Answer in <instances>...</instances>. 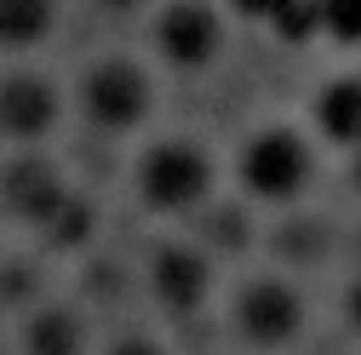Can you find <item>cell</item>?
Wrapping results in <instances>:
<instances>
[{
    "label": "cell",
    "mask_w": 361,
    "mask_h": 355,
    "mask_svg": "<svg viewBox=\"0 0 361 355\" xmlns=\"http://www.w3.org/2000/svg\"><path fill=\"white\" fill-rule=\"evenodd\" d=\"M230 6H235L241 18H258V23H269V12H276L281 0H230Z\"/></svg>",
    "instance_id": "d6986e66"
},
{
    "label": "cell",
    "mask_w": 361,
    "mask_h": 355,
    "mask_svg": "<svg viewBox=\"0 0 361 355\" xmlns=\"http://www.w3.org/2000/svg\"><path fill=\"white\" fill-rule=\"evenodd\" d=\"M63 201H69V184H63V172L47 155H12L0 166V206L12 218H23V224L47 230Z\"/></svg>",
    "instance_id": "52a82bcc"
},
{
    "label": "cell",
    "mask_w": 361,
    "mask_h": 355,
    "mask_svg": "<svg viewBox=\"0 0 361 355\" xmlns=\"http://www.w3.org/2000/svg\"><path fill=\"white\" fill-rule=\"evenodd\" d=\"M155 52L172 69H207L224 52V18L207 0H172L155 18Z\"/></svg>",
    "instance_id": "5b68a950"
},
{
    "label": "cell",
    "mask_w": 361,
    "mask_h": 355,
    "mask_svg": "<svg viewBox=\"0 0 361 355\" xmlns=\"http://www.w3.org/2000/svg\"><path fill=\"white\" fill-rule=\"evenodd\" d=\"M23 355H86V327L75 309L52 304V309H35L29 327H23Z\"/></svg>",
    "instance_id": "30bf717a"
},
{
    "label": "cell",
    "mask_w": 361,
    "mask_h": 355,
    "mask_svg": "<svg viewBox=\"0 0 361 355\" xmlns=\"http://www.w3.org/2000/svg\"><path fill=\"white\" fill-rule=\"evenodd\" d=\"M58 23V0H0V46L29 52L52 35Z\"/></svg>",
    "instance_id": "8fae6325"
},
{
    "label": "cell",
    "mask_w": 361,
    "mask_h": 355,
    "mask_svg": "<svg viewBox=\"0 0 361 355\" xmlns=\"http://www.w3.org/2000/svg\"><path fill=\"white\" fill-rule=\"evenodd\" d=\"M344 321H350V332H361V275L344 287Z\"/></svg>",
    "instance_id": "ac0fdd59"
},
{
    "label": "cell",
    "mask_w": 361,
    "mask_h": 355,
    "mask_svg": "<svg viewBox=\"0 0 361 355\" xmlns=\"http://www.w3.org/2000/svg\"><path fill=\"white\" fill-rule=\"evenodd\" d=\"M104 6H115V12H126V6H144V0H104Z\"/></svg>",
    "instance_id": "44dd1931"
},
{
    "label": "cell",
    "mask_w": 361,
    "mask_h": 355,
    "mask_svg": "<svg viewBox=\"0 0 361 355\" xmlns=\"http://www.w3.org/2000/svg\"><path fill=\"white\" fill-rule=\"evenodd\" d=\"M58 126V86L47 75H6L0 80V132L18 144H40Z\"/></svg>",
    "instance_id": "ba28073f"
},
{
    "label": "cell",
    "mask_w": 361,
    "mask_h": 355,
    "mask_svg": "<svg viewBox=\"0 0 361 355\" xmlns=\"http://www.w3.org/2000/svg\"><path fill=\"white\" fill-rule=\"evenodd\" d=\"M350 172H355V189H361V149H355V166H350Z\"/></svg>",
    "instance_id": "7402d4cb"
},
{
    "label": "cell",
    "mask_w": 361,
    "mask_h": 355,
    "mask_svg": "<svg viewBox=\"0 0 361 355\" xmlns=\"http://www.w3.org/2000/svg\"><path fill=\"white\" fill-rule=\"evenodd\" d=\"M149 292L166 316H195L212 292V258L190 241H166L149 258Z\"/></svg>",
    "instance_id": "8992f818"
},
{
    "label": "cell",
    "mask_w": 361,
    "mask_h": 355,
    "mask_svg": "<svg viewBox=\"0 0 361 355\" xmlns=\"http://www.w3.org/2000/svg\"><path fill=\"white\" fill-rule=\"evenodd\" d=\"M230 321H235L241 344H252V349H287V344H298V332L310 321V304L287 275H247L230 304Z\"/></svg>",
    "instance_id": "3957f363"
},
{
    "label": "cell",
    "mask_w": 361,
    "mask_h": 355,
    "mask_svg": "<svg viewBox=\"0 0 361 355\" xmlns=\"http://www.w3.org/2000/svg\"><path fill=\"white\" fill-rule=\"evenodd\" d=\"M132 178H138V201L149 212L178 218V212L207 206L218 172H212V155L195 138H161V144H149L138 155V172H132Z\"/></svg>",
    "instance_id": "7a4b0ae2"
},
{
    "label": "cell",
    "mask_w": 361,
    "mask_h": 355,
    "mask_svg": "<svg viewBox=\"0 0 361 355\" xmlns=\"http://www.w3.org/2000/svg\"><path fill=\"white\" fill-rule=\"evenodd\" d=\"M149 104H155V86H149V75L132 58H104V63L86 69V80H80V109H86V120H92L98 132L144 126Z\"/></svg>",
    "instance_id": "277c9868"
},
{
    "label": "cell",
    "mask_w": 361,
    "mask_h": 355,
    "mask_svg": "<svg viewBox=\"0 0 361 355\" xmlns=\"http://www.w3.org/2000/svg\"><path fill=\"white\" fill-rule=\"evenodd\" d=\"M92 230H98V212H92V201L69 195V201L52 212L47 241H52V247H63V252H75V247H86V241H92Z\"/></svg>",
    "instance_id": "7c38bea8"
},
{
    "label": "cell",
    "mask_w": 361,
    "mask_h": 355,
    "mask_svg": "<svg viewBox=\"0 0 361 355\" xmlns=\"http://www.w3.org/2000/svg\"><path fill=\"white\" fill-rule=\"evenodd\" d=\"M35 298V270L29 263H6L0 270V304H29Z\"/></svg>",
    "instance_id": "e0dca14e"
},
{
    "label": "cell",
    "mask_w": 361,
    "mask_h": 355,
    "mask_svg": "<svg viewBox=\"0 0 361 355\" xmlns=\"http://www.w3.org/2000/svg\"><path fill=\"white\" fill-rule=\"evenodd\" d=\"M109 355H166V349H161L155 338H121V344H115Z\"/></svg>",
    "instance_id": "ffe728a7"
},
{
    "label": "cell",
    "mask_w": 361,
    "mask_h": 355,
    "mask_svg": "<svg viewBox=\"0 0 361 355\" xmlns=\"http://www.w3.org/2000/svg\"><path fill=\"white\" fill-rule=\"evenodd\" d=\"M310 115H315V132H322L327 144H338V149H361V75H338V80H327L322 92H315Z\"/></svg>",
    "instance_id": "9c48e42d"
},
{
    "label": "cell",
    "mask_w": 361,
    "mask_h": 355,
    "mask_svg": "<svg viewBox=\"0 0 361 355\" xmlns=\"http://www.w3.org/2000/svg\"><path fill=\"white\" fill-rule=\"evenodd\" d=\"M322 12V35L338 46H361V0H315Z\"/></svg>",
    "instance_id": "5bb4252c"
},
{
    "label": "cell",
    "mask_w": 361,
    "mask_h": 355,
    "mask_svg": "<svg viewBox=\"0 0 361 355\" xmlns=\"http://www.w3.org/2000/svg\"><path fill=\"white\" fill-rule=\"evenodd\" d=\"M322 241H327V230L310 224V218H298V224H287V230L276 235V252H281L287 263H310L315 252H322Z\"/></svg>",
    "instance_id": "9a60e30c"
},
{
    "label": "cell",
    "mask_w": 361,
    "mask_h": 355,
    "mask_svg": "<svg viewBox=\"0 0 361 355\" xmlns=\"http://www.w3.org/2000/svg\"><path fill=\"white\" fill-rule=\"evenodd\" d=\"M269 29H276L281 46H310V40L322 35V12H315V0H281V6L269 12Z\"/></svg>",
    "instance_id": "4fadbf2b"
},
{
    "label": "cell",
    "mask_w": 361,
    "mask_h": 355,
    "mask_svg": "<svg viewBox=\"0 0 361 355\" xmlns=\"http://www.w3.org/2000/svg\"><path fill=\"white\" fill-rule=\"evenodd\" d=\"M207 241H212V247H224V252L247 247V241H252L247 212H241V206H218V212H212V230H207Z\"/></svg>",
    "instance_id": "2e32d148"
},
{
    "label": "cell",
    "mask_w": 361,
    "mask_h": 355,
    "mask_svg": "<svg viewBox=\"0 0 361 355\" xmlns=\"http://www.w3.org/2000/svg\"><path fill=\"white\" fill-rule=\"evenodd\" d=\"M235 178L241 189L264 206H293L310 184H315V149L298 126H264L241 144V161H235Z\"/></svg>",
    "instance_id": "6da1fadb"
}]
</instances>
